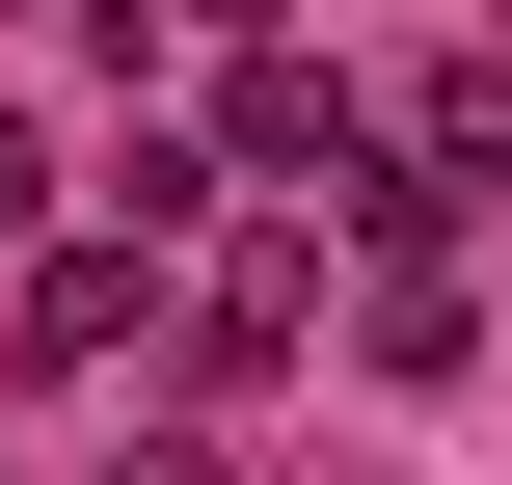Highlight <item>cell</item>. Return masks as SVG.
<instances>
[{
	"mask_svg": "<svg viewBox=\"0 0 512 485\" xmlns=\"http://www.w3.org/2000/svg\"><path fill=\"white\" fill-rule=\"evenodd\" d=\"M135 324H162V243H135V216H108V243H54V270H27V378H108V351H135Z\"/></svg>",
	"mask_w": 512,
	"mask_h": 485,
	"instance_id": "obj_1",
	"label": "cell"
},
{
	"mask_svg": "<svg viewBox=\"0 0 512 485\" xmlns=\"http://www.w3.org/2000/svg\"><path fill=\"white\" fill-rule=\"evenodd\" d=\"M270 351H297V243H216L189 270V378H270Z\"/></svg>",
	"mask_w": 512,
	"mask_h": 485,
	"instance_id": "obj_2",
	"label": "cell"
},
{
	"mask_svg": "<svg viewBox=\"0 0 512 485\" xmlns=\"http://www.w3.org/2000/svg\"><path fill=\"white\" fill-rule=\"evenodd\" d=\"M243 162H297V189H324V162H378V135H351V81H324V54H243Z\"/></svg>",
	"mask_w": 512,
	"mask_h": 485,
	"instance_id": "obj_3",
	"label": "cell"
},
{
	"mask_svg": "<svg viewBox=\"0 0 512 485\" xmlns=\"http://www.w3.org/2000/svg\"><path fill=\"white\" fill-rule=\"evenodd\" d=\"M432 162H459V189H512V54H459V81H432Z\"/></svg>",
	"mask_w": 512,
	"mask_h": 485,
	"instance_id": "obj_4",
	"label": "cell"
},
{
	"mask_svg": "<svg viewBox=\"0 0 512 485\" xmlns=\"http://www.w3.org/2000/svg\"><path fill=\"white\" fill-rule=\"evenodd\" d=\"M27 216H54V135H27V108H0V243H27Z\"/></svg>",
	"mask_w": 512,
	"mask_h": 485,
	"instance_id": "obj_5",
	"label": "cell"
},
{
	"mask_svg": "<svg viewBox=\"0 0 512 485\" xmlns=\"http://www.w3.org/2000/svg\"><path fill=\"white\" fill-rule=\"evenodd\" d=\"M189 27H270V0H189Z\"/></svg>",
	"mask_w": 512,
	"mask_h": 485,
	"instance_id": "obj_6",
	"label": "cell"
}]
</instances>
